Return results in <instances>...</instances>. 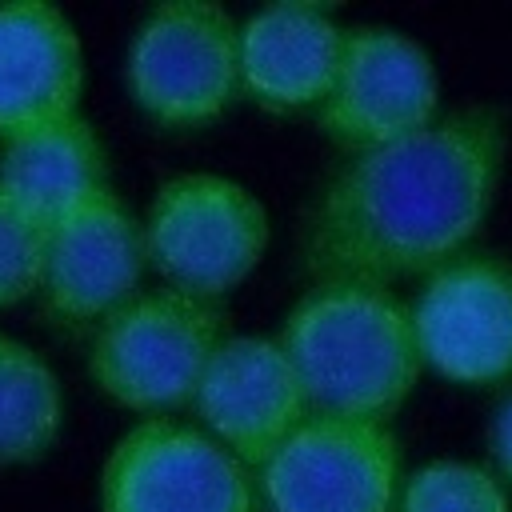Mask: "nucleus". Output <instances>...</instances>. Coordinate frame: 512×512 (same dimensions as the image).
I'll list each match as a JSON object with an SVG mask.
<instances>
[{"label": "nucleus", "instance_id": "nucleus-14", "mask_svg": "<svg viewBox=\"0 0 512 512\" xmlns=\"http://www.w3.org/2000/svg\"><path fill=\"white\" fill-rule=\"evenodd\" d=\"M0 188L40 224H56L108 192V152L96 128L72 112L0 140Z\"/></svg>", "mask_w": 512, "mask_h": 512}, {"label": "nucleus", "instance_id": "nucleus-2", "mask_svg": "<svg viewBox=\"0 0 512 512\" xmlns=\"http://www.w3.org/2000/svg\"><path fill=\"white\" fill-rule=\"evenodd\" d=\"M276 340L320 416L384 424L424 368L412 308L380 284L320 280L292 304Z\"/></svg>", "mask_w": 512, "mask_h": 512}, {"label": "nucleus", "instance_id": "nucleus-11", "mask_svg": "<svg viewBox=\"0 0 512 512\" xmlns=\"http://www.w3.org/2000/svg\"><path fill=\"white\" fill-rule=\"evenodd\" d=\"M192 404L204 432L248 468H260L312 416L304 384L272 336H224Z\"/></svg>", "mask_w": 512, "mask_h": 512}, {"label": "nucleus", "instance_id": "nucleus-1", "mask_svg": "<svg viewBox=\"0 0 512 512\" xmlns=\"http://www.w3.org/2000/svg\"><path fill=\"white\" fill-rule=\"evenodd\" d=\"M504 168V116L488 104L352 152L304 224V268L320 280L388 288L436 272L484 224Z\"/></svg>", "mask_w": 512, "mask_h": 512}, {"label": "nucleus", "instance_id": "nucleus-5", "mask_svg": "<svg viewBox=\"0 0 512 512\" xmlns=\"http://www.w3.org/2000/svg\"><path fill=\"white\" fill-rule=\"evenodd\" d=\"M124 84L160 128L212 124L240 88V24L204 0L148 8L124 52Z\"/></svg>", "mask_w": 512, "mask_h": 512}, {"label": "nucleus", "instance_id": "nucleus-6", "mask_svg": "<svg viewBox=\"0 0 512 512\" xmlns=\"http://www.w3.org/2000/svg\"><path fill=\"white\" fill-rule=\"evenodd\" d=\"M400 448L388 424L312 412L260 468V512H392Z\"/></svg>", "mask_w": 512, "mask_h": 512}, {"label": "nucleus", "instance_id": "nucleus-13", "mask_svg": "<svg viewBox=\"0 0 512 512\" xmlns=\"http://www.w3.org/2000/svg\"><path fill=\"white\" fill-rule=\"evenodd\" d=\"M344 28L324 4H268L240 24V88L272 112L320 108L332 88Z\"/></svg>", "mask_w": 512, "mask_h": 512}, {"label": "nucleus", "instance_id": "nucleus-3", "mask_svg": "<svg viewBox=\"0 0 512 512\" xmlns=\"http://www.w3.org/2000/svg\"><path fill=\"white\" fill-rule=\"evenodd\" d=\"M224 344V312L172 288L136 292L92 328L88 376L128 412H172L192 404L212 352Z\"/></svg>", "mask_w": 512, "mask_h": 512}, {"label": "nucleus", "instance_id": "nucleus-4", "mask_svg": "<svg viewBox=\"0 0 512 512\" xmlns=\"http://www.w3.org/2000/svg\"><path fill=\"white\" fill-rule=\"evenodd\" d=\"M148 268L184 296L220 300L268 248V212L236 180L184 172L156 188L144 216Z\"/></svg>", "mask_w": 512, "mask_h": 512}, {"label": "nucleus", "instance_id": "nucleus-16", "mask_svg": "<svg viewBox=\"0 0 512 512\" xmlns=\"http://www.w3.org/2000/svg\"><path fill=\"white\" fill-rule=\"evenodd\" d=\"M400 512H512L504 484L468 460H432L400 492Z\"/></svg>", "mask_w": 512, "mask_h": 512}, {"label": "nucleus", "instance_id": "nucleus-10", "mask_svg": "<svg viewBox=\"0 0 512 512\" xmlns=\"http://www.w3.org/2000/svg\"><path fill=\"white\" fill-rule=\"evenodd\" d=\"M416 344L452 384H500L512 376V264L456 256L428 272L412 304Z\"/></svg>", "mask_w": 512, "mask_h": 512}, {"label": "nucleus", "instance_id": "nucleus-9", "mask_svg": "<svg viewBox=\"0 0 512 512\" xmlns=\"http://www.w3.org/2000/svg\"><path fill=\"white\" fill-rule=\"evenodd\" d=\"M148 268L144 220L108 188L48 224L40 308L60 328H96L140 292Z\"/></svg>", "mask_w": 512, "mask_h": 512}, {"label": "nucleus", "instance_id": "nucleus-12", "mask_svg": "<svg viewBox=\"0 0 512 512\" xmlns=\"http://www.w3.org/2000/svg\"><path fill=\"white\" fill-rule=\"evenodd\" d=\"M84 48L72 20L40 0L0 4V140L80 112Z\"/></svg>", "mask_w": 512, "mask_h": 512}, {"label": "nucleus", "instance_id": "nucleus-7", "mask_svg": "<svg viewBox=\"0 0 512 512\" xmlns=\"http://www.w3.org/2000/svg\"><path fill=\"white\" fill-rule=\"evenodd\" d=\"M100 512H256V480L204 428L152 416L112 444Z\"/></svg>", "mask_w": 512, "mask_h": 512}, {"label": "nucleus", "instance_id": "nucleus-8", "mask_svg": "<svg viewBox=\"0 0 512 512\" xmlns=\"http://www.w3.org/2000/svg\"><path fill=\"white\" fill-rule=\"evenodd\" d=\"M440 80L432 56L388 24L344 28L340 64L328 96L316 108L320 128L352 148H380L436 120Z\"/></svg>", "mask_w": 512, "mask_h": 512}, {"label": "nucleus", "instance_id": "nucleus-15", "mask_svg": "<svg viewBox=\"0 0 512 512\" xmlns=\"http://www.w3.org/2000/svg\"><path fill=\"white\" fill-rule=\"evenodd\" d=\"M64 428L56 368L20 336L0 328V468L44 460Z\"/></svg>", "mask_w": 512, "mask_h": 512}, {"label": "nucleus", "instance_id": "nucleus-17", "mask_svg": "<svg viewBox=\"0 0 512 512\" xmlns=\"http://www.w3.org/2000/svg\"><path fill=\"white\" fill-rule=\"evenodd\" d=\"M48 224L20 208L0 188V308H12L40 292Z\"/></svg>", "mask_w": 512, "mask_h": 512}, {"label": "nucleus", "instance_id": "nucleus-18", "mask_svg": "<svg viewBox=\"0 0 512 512\" xmlns=\"http://www.w3.org/2000/svg\"><path fill=\"white\" fill-rule=\"evenodd\" d=\"M492 452H496V464H500L504 480H512V396L496 408V420H492Z\"/></svg>", "mask_w": 512, "mask_h": 512}]
</instances>
